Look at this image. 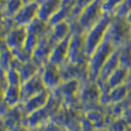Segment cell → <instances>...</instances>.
Wrapping results in <instances>:
<instances>
[{
  "label": "cell",
  "instance_id": "cell-1",
  "mask_svg": "<svg viewBox=\"0 0 131 131\" xmlns=\"http://www.w3.org/2000/svg\"><path fill=\"white\" fill-rule=\"evenodd\" d=\"M116 49V46L106 35L102 43L89 57V79L90 80H97L102 67Z\"/></svg>",
  "mask_w": 131,
  "mask_h": 131
},
{
  "label": "cell",
  "instance_id": "cell-2",
  "mask_svg": "<svg viewBox=\"0 0 131 131\" xmlns=\"http://www.w3.org/2000/svg\"><path fill=\"white\" fill-rule=\"evenodd\" d=\"M112 20V15L106 14L97 23L85 31V47L88 57L105 39Z\"/></svg>",
  "mask_w": 131,
  "mask_h": 131
},
{
  "label": "cell",
  "instance_id": "cell-3",
  "mask_svg": "<svg viewBox=\"0 0 131 131\" xmlns=\"http://www.w3.org/2000/svg\"><path fill=\"white\" fill-rule=\"evenodd\" d=\"M103 2L104 0H93L80 12L75 20L84 30H88L106 15L103 9Z\"/></svg>",
  "mask_w": 131,
  "mask_h": 131
},
{
  "label": "cell",
  "instance_id": "cell-4",
  "mask_svg": "<svg viewBox=\"0 0 131 131\" xmlns=\"http://www.w3.org/2000/svg\"><path fill=\"white\" fill-rule=\"evenodd\" d=\"M131 24L124 16H112L108 29L107 36L116 48L127 43L130 39Z\"/></svg>",
  "mask_w": 131,
  "mask_h": 131
},
{
  "label": "cell",
  "instance_id": "cell-5",
  "mask_svg": "<svg viewBox=\"0 0 131 131\" xmlns=\"http://www.w3.org/2000/svg\"><path fill=\"white\" fill-rule=\"evenodd\" d=\"M51 26L38 18L26 26V39L24 48L32 55L33 49L41 38L47 35L50 31Z\"/></svg>",
  "mask_w": 131,
  "mask_h": 131
},
{
  "label": "cell",
  "instance_id": "cell-6",
  "mask_svg": "<svg viewBox=\"0 0 131 131\" xmlns=\"http://www.w3.org/2000/svg\"><path fill=\"white\" fill-rule=\"evenodd\" d=\"M101 89L97 81H93L89 79L81 81L78 97L81 105L87 107L94 108L100 103Z\"/></svg>",
  "mask_w": 131,
  "mask_h": 131
},
{
  "label": "cell",
  "instance_id": "cell-7",
  "mask_svg": "<svg viewBox=\"0 0 131 131\" xmlns=\"http://www.w3.org/2000/svg\"><path fill=\"white\" fill-rule=\"evenodd\" d=\"M87 62L67 61L60 66L61 75L62 80H79L84 81L89 79V67Z\"/></svg>",
  "mask_w": 131,
  "mask_h": 131
},
{
  "label": "cell",
  "instance_id": "cell-8",
  "mask_svg": "<svg viewBox=\"0 0 131 131\" xmlns=\"http://www.w3.org/2000/svg\"><path fill=\"white\" fill-rule=\"evenodd\" d=\"M40 74L45 87L50 91L56 89L63 81L61 75L60 67L49 61L42 66Z\"/></svg>",
  "mask_w": 131,
  "mask_h": 131
},
{
  "label": "cell",
  "instance_id": "cell-9",
  "mask_svg": "<svg viewBox=\"0 0 131 131\" xmlns=\"http://www.w3.org/2000/svg\"><path fill=\"white\" fill-rule=\"evenodd\" d=\"M47 89L41 77L40 71L30 79L20 84V102H24Z\"/></svg>",
  "mask_w": 131,
  "mask_h": 131
},
{
  "label": "cell",
  "instance_id": "cell-10",
  "mask_svg": "<svg viewBox=\"0 0 131 131\" xmlns=\"http://www.w3.org/2000/svg\"><path fill=\"white\" fill-rule=\"evenodd\" d=\"M54 45L55 44L49 39L48 34L43 36L33 49L31 59L42 67V66L48 61Z\"/></svg>",
  "mask_w": 131,
  "mask_h": 131
},
{
  "label": "cell",
  "instance_id": "cell-11",
  "mask_svg": "<svg viewBox=\"0 0 131 131\" xmlns=\"http://www.w3.org/2000/svg\"><path fill=\"white\" fill-rule=\"evenodd\" d=\"M39 2L35 1L24 3L22 7L13 16L16 26H26L38 17Z\"/></svg>",
  "mask_w": 131,
  "mask_h": 131
},
{
  "label": "cell",
  "instance_id": "cell-12",
  "mask_svg": "<svg viewBox=\"0 0 131 131\" xmlns=\"http://www.w3.org/2000/svg\"><path fill=\"white\" fill-rule=\"evenodd\" d=\"M10 67H14L18 71L20 78V84L35 75L41 70L40 66L35 62L32 59L22 62V61L16 59V57H14V59L12 60Z\"/></svg>",
  "mask_w": 131,
  "mask_h": 131
},
{
  "label": "cell",
  "instance_id": "cell-13",
  "mask_svg": "<svg viewBox=\"0 0 131 131\" xmlns=\"http://www.w3.org/2000/svg\"><path fill=\"white\" fill-rule=\"evenodd\" d=\"M26 39V26H16L7 33L5 44L11 50L24 48Z\"/></svg>",
  "mask_w": 131,
  "mask_h": 131
},
{
  "label": "cell",
  "instance_id": "cell-14",
  "mask_svg": "<svg viewBox=\"0 0 131 131\" xmlns=\"http://www.w3.org/2000/svg\"><path fill=\"white\" fill-rule=\"evenodd\" d=\"M70 37H71V35L57 42L54 45L51 52V54L49 56V61L58 65L59 67L65 62H67L69 54Z\"/></svg>",
  "mask_w": 131,
  "mask_h": 131
},
{
  "label": "cell",
  "instance_id": "cell-15",
  "mask_svg": "<svg viewBox=\"0 0 131 131\" xmlns=\"http://www.w3.org/2000/svg\"><path fill=\"white\" fill-rule=\"evenodd\" d=\"M61 0H39L38 19L48 22L53 16L61 6Z\"/></svg>",
  "mask_w": 131,
  "mask_h": 131
},
{
  "label": "cell",
  "instance_id": "cell-16",
  "mask_svg": "<svg viewBox=\"0 0 131 131\" xmlns=\"http://www.w3.org/2000/svg\"><path fill=\"white\" fill-rule=\"evenodd\" d=\"M75 5V0H61L59 9L50 19L48 24L50 26H52V25L61 21H65V20L69 21L71 18Z\"/></svg>",
  "mask_w": 131,
  "mask_h": 131
},
{
  "label": "cell",
  "instance_id": "cell-17",
  "mask_svg": "<svg viewBox=\"0 0 131 131\" xmlns=\"http://www.w3.org/2000/svg\"><path fill=\"white\" fill-rule=\"evenodd\" d=\"M71 34V25L68 20L61 21L51 26L48 33V38L52 42L56 44L57 42L64 39Z\"/></svg>",
  "mask_w": 131,
  "mask_h": 131
},
{
  "label": "cell",
  "instance_id": "cell-18",
  "mask_svg": "<svg viewBox=\"0 0 131 131\" xmlns=\"http://www.w3.org/2000/svg\"><path fill=\"white\" fill-rule=\"evenodd\" d=\"M50 90L44 89L43 91L24 102L23 103H25V108L29 112H33L40 109L48 102V98L50 97Z\"/></svg>",
  "mask_w": 131,
  "mask_h": 131
},
{
  "label": "cell",
  "instance_id": "cell-19",
  "mask_svg": "<svg viewBox=\"0 0 131 131\" xmlns=\"http://www.w3.org/2000/svg\"><path fill=\"white\" fill-rule=\"evenodd\" d=\"M119 67H121V64H120V61H119L118 51L116 48V51L112 53V56L109 57V59L106 61V63L104 64L103 67H102L97 80L106 81L108 79V77L112 75Z\"/></svg>",
  "mask_w": 131,
  "mask_h": 131
},
{
  "label": "cell",
  "instance_id": "cell-20",
  "mask_svg": "<svg viewBox=\"0 0 131 131\" xmlns=\"http://www.w3.org/2000/svg\"><path fill=\"white\" fill-rule=\"evenodd\" d=\"M129 70V68L121 66L108 77L106 82L111 87V89L116 88L117 86L125 84L127 77H128Z\"/></svg>",
  "mask_w": 131,
  "mask_h": 131
},
{
  "label": "cell",
  "instance_id": "cell-21",
  "mask_svg": "<svg viewBox=\"0 0 131 131\" xmlns=\"http://www.w3.org/2000/svg\"><path fill=\"white\" fill-rule=\"evenodd\" d=\"M3 101L9 106H15L20 102V85H8L3 94Z\"/></svg>",
  "mask_w": 131,
  "mask_h": 131
},
{
  "label": "cell",
  "instance_id": "cell-22",
  "mask_svg": "<svg viewBox=\"0 0 131 131\" xmlns=\"http://www.w3.org/2000/svg\"><path fill=\"white\" fill-rule=\"evenodd\" d=\"M120 64L125 67H131V40L117 48Z\"/></svg>",
  "mask_w": 131,
  "mask_h": 131
},
{
  "label": "cell",
  "instance_id": "cell-23",
  "mask_svg": "<svg viewBox=\"0 0 131 131\" xmlns=\"http://www.w3.org/2000/svg\"><path fill=\"white\" fill-rule=\"evenodd\" d=\"M23 5V0H7L4 4L3 18H13V16L17 13Z\"/></svg>",
  "mask_w": 131,
  "mask_h": 131
},
{
  "label": "cell",
  "instance_id": "cell-24",
  "mask_svg": "<svg viewBox=\"0 0 131 131\" xmlns=\"http://www.w3.org/2000/svg\"><path fill=\"white\" fill-rule=\"evenodd\" d=\"M14 54L11 49L6 44L1 47L0 52V69L6 71L10 67L12 60L14 59Z\"/></svg>",
  "mask_w": 131,
  "mask_h": 131
},
{
  "label": "cell",
  "instance_id": "cell-25",
  "mask_svg": "<svg viewBox=\"0 0 131 131\" xmlns=\"http://www.w3.org/2000/svg\"><path fill=\"white\" fill-rule=\"evenodd\" d=\"M129 91H130L129 89L125 84L112 89V91H111L112 102L116 103V102H119L122 101L123 99H125L127 97V95L129 94Z\"/></svg>",
  "mask_w": 131,
  "mask_h": 131
},
{
  "label": "cell",
  "instance_id": "cell-26",
  "mask_svg": "<svg viewBox=\"0 0 131 131\" xmlns=\"http://www.w3.org/2000/svg\"><path fill=\"white\" fill-rule=\"evenodd\" d=\"M5 72V76L8 85H20V78L18 71L14 67H8Z\"/></svg>",
  "mask_w": 131,
  "mask_h": 131
},
{
  "label": "cell",
  "instance_id": "cell-27",
  "mask_svg": "<svg viewBox=\"0 0 131 131\" xmlns=\"http://www.w3.org/2000/svg\"><path fill=\"white\" fill-rule=\"evenodd\" d=\"M124 0H104L103 9L106 15H113L116 8L121 5V3Z\"/></svg>",
  "mask_w": 131,
  "mask_h": 131
},
{
  "label": "cell",
  "instance_id": "cell-28",
  "mask_svg": "<svg viewBox=\"0 0 131 131\" xmlns=\"http://www.w3.org/2000/svg\"><path fill=\"white\" fill-rule=\"evenodd\" d=\"M130 11H131V0H124L121 3V5L116 8V10L115 11L112 16H124V17H125Z\"/></svg>",
  "mask_w": 131,
  "mask_h": 131
},
{
  "label": "cell",
  "instance_id": "cell-29",
  "mask_svg": "<svg viewBox=\"0 0 131 131\" xmlns=\"http://www.w3.org/2000/svg\"><path fill=\"white\" fill-rule=\"evenodd\" d=\"M8 86L7 81L5 76V72L3 70L0 69V101L3 100V94L5 93V90Z\"/></svg>",
  "mask_w": 131,
  "mask_h": 131
},
{
  "label": "cell",
  "instance_id": "cell-30",
  "mask_svg": "<svg viewBox=\"0 0 131 131\" xmlns=\"http://www.w3.org/2000/svg\"><path fill=\"white\" fill-rule=\"evenodd\" d=\"M114 131H126L127 130V122L125 120H120L116 121L113 125Z\"/></svg>",
  "mask_w": 131,
  "mask_h": 131
},
{
  "label": "cell",
  "instance_id": "cell-31",
  "mask_svg": "<svg viewBox=\"0 0 131 131\" xmlns=\"http://www.w3.org/2000/svg\"><path fill=\"white\" fill-rule=\"evenodd\" d=\"M84 131H93V125L89 120H85L84 121Z\"/></svg>",
  "mask_w": 131,
  "mask_h": 131
},
{
  "label": "cell",
  "instance_id": "cell-32",
  "mask_svg": "<svg viewBox=\"0 0 131 131\" xmlns=\"http://www.w3.org/2000/svg\"><path fill=\"white\" fill-rule=\"evenodd\" d=\"M125 116L126 121L129 123V125H131V107H129L125 110L124 113H123Z\"/></svg>",
  "mask_w": 131,
  "mask_h": 131
},
{
  "label": "cell",
  "instance_id": "cell-33",
  "mask_svg": "<svg viewBox=\"0 0 131 131\" xmlns=\"http://www.w3.org/2000/svg\"><path fill=\"white\" fill-rule=\"evenodd\" d=\"M5 2V0H0V20L3 19V9Z\"/></svg>",
  "mask_w": 131,
  "mask_h": 131
},
{
  "label": "cell",
  "instance_id": "cell-34",
  "mask_svg": "<svg viewBox=\"0 0 131 131\" xmlns=\"http://www.w3.org/2000/svg\"><path fill=\"white\" fill-rule=\"evenodd\" d=\"M125 84L128 86L129 90H131V67H129V74H128V77H127V80L125 82Z\"/></svg>",
  "mask_w": 131,
  "mask_h": 131
},
{
  "label": "cell",
  "instance_id": "cell-35",
  "mask_svg": "<svg viewBox=\"0 0 131 131\" xmlns=\"http://www.w3.org/2000/svg\"><path fill=\"white\" fill-rule=\"evenodd\" d=\"M125 18H126L127 20H128V21L131 24V11L129 12L128 14H127V16H125Z\"/></svg>",
  "mask_w": 131,
  "mask_h": 131
},
{
  "label": "cell",
  "instance_id": "cell-36",
  "mask_svg": "<svg viewBox=\"0 0 131 131\" xmlns=\"http://www.w3.org/2000/svg\"><path fill=\"white\" fill-rule=\"evenodd\" d=\"M35 1H39V0H23L24 3H30V2H35Z\"/></svg>",
  "mask_w": 131,
  "mask_h": 131
},
{
  "label": "cell",
  "instance_id": "cell-37",
  "mask_svg": "<svg viewBox=\"0 0 131 131\" xmlns=\"http://www.w3.org/2000/svg\"><path fill=\"white\" fill-rule=\"evenodd\" d=\"M0 52H1V47H0Z\"/></svg>",
  "mask_w": 131,
  "mask_h": 131
},
{
  "label": "cell",
  "instance_id": "cell-38",
  "mask_svg": "<svg viewBox=\"0 0 131 131\" xmlns=\"http://www.w3.org/2000/svg\"><path fill=\"white\" fill-rule=\"evenodd\" d=\"M130 39H131V35H130Z\"/></svg>",
  "mask_w": 131,
  "mask_h": 131
}]
</instances>
